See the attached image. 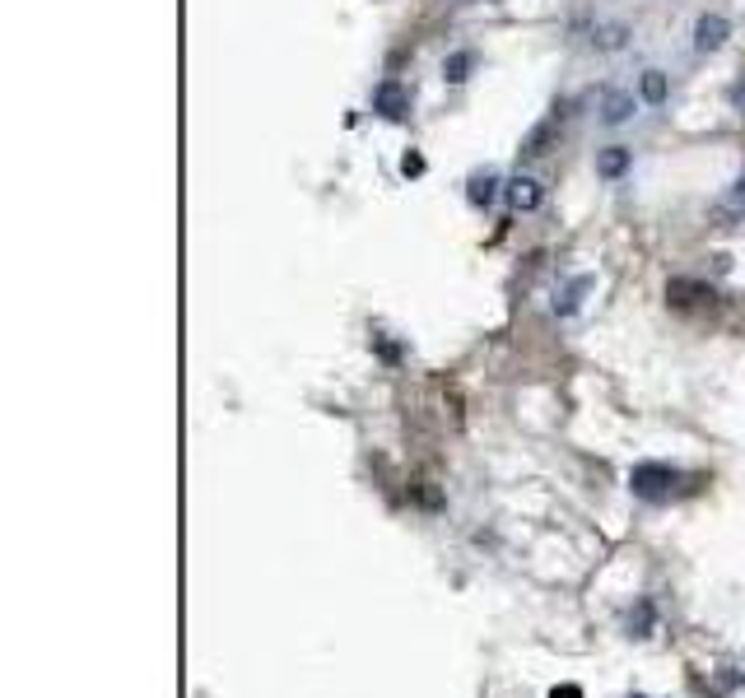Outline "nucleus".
I'll use <instances>...</instances> for the list:
<instances>
[{
	"mask_svg": "<svg viewBox=\"0 0 745 698\" xmlns=\"http://www.w3.org/2000/svg\"><path fill=\"white\" fill-rule=\"evenodd\" d=\"M629 489L648 503H671V498L685 494V470L666 466V461H638L629 470Z\"/></svg>",
	"mask_w": 745,
	"mask_h": 698,
	"instance_id": "1",
	"label": "nucleus"
},
{
	"mask_svg": "<svg viewBox=\"0 0 745 698\" xmlns=\"http://www.w3.org/2000/svg\"><path fill=\"white\" fill-rule=\"evenodd\" d=\"M638 103H643V98H638L634 89L606 84V89H601V98H596V121H601V126H624V121H634Z\"/></svg>",
	"mask_w": 745,
	"mask_h": 698,
	"instance_id": "2",
	"label": "nucleus"
},
{
	"mask_svg": "<svg viewBox=\"0 0 745 698\" xmlns=\"http://www.w3.org/2000/svg\"><path fill=\"white\" fill-rule=\"evenodd\" d=\"M503 201H508L513 215H531V210H541L545 205V187L531 173H513L508 182H503Z\"/></svg>",
	"mask_w": 745,
	"mask_h": 698,
	"instance_id": "3",
	"label": "nucleus"
},
{
	"mask_svg": "<svg viewBox=\"0 0 745 698\" xmlns=\"http://www.w3.org/2000/svg\"><path fill=\"white\" fill-rule=\"evenodd\" d=\"M727 38H732V19L718 10H708L694 19V52L708 56V52H722L727 47Z\"/></svg>",
	"mask_w": 745,
	"mask_h": 698,
	"instance_id": "4",
	"label": "nucleus"
},
{
	"mask_svg": "<svg viewBox=\"0 0 745 698\" xmlns=\"http://www.w3.org/2000/svg\"><path fill=\"white\" fill-rule=\"evenodd\" d=\"M373 112L387 121H406L410 117V89L401 80H382L373 84Z\"/></svg>",
	"mask_w": 745,
	"mask_h": 698,
	"instance_id": "5",
	"label": "nucleus"
},
{
	"mask_svg": "<svg viewBox=\"0 0 745 698\" xmlns=\"http://www.w3.org/2000/svg\"><path fill=\"white\" fill-rule=\"evenodd\" d=\"M629 168H634V149L629 145L596 149V177H601V182H620V177H629Z\"/></svg>",
	"mask_w": 745,
	"mask_h": 698,
	"instance_id": "6",
	"label": "nucleus"
},
{
	"mask_svg": "<svg viewBox=\"0 0 745 698\" xmlns=\"http://www.w3.org/2000/svg\"><path fill=\"white\" fill-rule=\"evenodd\" d=\"M629 38H634V28L624 24V19H601V24L592 28V47H596V52H606V56L624 52Z\"/></svg>",
	"mask_w": 745,
	"mask_h": 698,
	"instance_id": "7",
	"label": "nucleus"
},
{
	"mask_svg": "<svg viewBox=\"0 0 745 698\" xmlns=\"http://www.w3.org/2000/svg\"><path fill=\"white\" fill-rule=\"evenodd\" d=\"M499 196H503V177L499 173H489V168H485V173L466 177V201H471L475 210H489Z\"/></svg>",
	"mask_w": 745,
	"mask_h": 698,
	"instance_id": "8",
	"label": "nucleus"
},
{
	"mask_svg": "<svg viewBox=\"0 0 745 698\" xmlns=\"http://www.w3.org/2000/svg\"><path fill=\"white\" fill-rule=\"evenodd\" d=\"M638 98L648 103V108H662L666 98H671V80H666V70L648 66L643 75H638Z\"/></svg>",
	"mask_w": 745,
	"mask_h": 698,
	"instance_id": "9",
	"label": "nucleus"
},
{
	"mask_svg": "<svg viewBox=\"0 0 745 698\" xmlns=\"http://www.w3.org/2000/svg\"><path fill=\"white\" fill-rule=\"evenodd\" d=\"M713 219H718V224H736V219H745V173L736 177L732 187H727V196L713 205Z\"/></svg>",
	"mask_w": 745,
	"mask_h": 698,
	"instance_id": "10",
	"label": "nucleus"
},
{
	"mask_svg": "<svg viewBox=\"0 0 745 698\" xmlns=\"http://www.w3.org/2000/svg\"><path fill=\"white\" fill-rule=\"evenodd\" d=\"M555 131H559L555 121H541V126H531L517 154H522V159H541V154H550V145H555Z\"/></svg>",
	"mask_w": 745,
	"mask_h": 698,
	"instance_id": "11",
	"label": "nucleus"
},
{
	"mask_svg": "<svg viewBox=\"0 0 745 698\" xmlns=\"http://www.w3.org/2000/svg\"><path fill=\"white\" fill-rule=\"evenodd\" d=\"M587 289H592V280H587V275H578V280H573L569 289L555 298V312H559V317H573V312L583 308V294H587Z\"/></svg>",
	"mask_w": 745,
	"mask_h": 698,
	"instance_id": "12",
	"label": "nucleus"
},
{
	"mask_svg": "<svg viewBox=\"0 0 745 698\" xmlns=\"http://www.w3.org/2000/svg\"><path fill=\"white\" fill-rule=\"evenodd\" d=\"M471 70H475V52H452L443 61V80L447 84H466V80H471Z\"/></svg>",
	"mask_w": 745,
	"mask_h": 698,
	"instance_id": "13",
	"label": "nucleus"
},
{
	"mask_svg": "<svg viewBox=\"0 0 745 698\" xmlns=\"http://www.w3.org/2000/svg\"><path fill=\"white\" fill-rule=\"evenodd\" d=\"M727 103H732V108H736V112H741V117H745V80H741V84H732V89H727Z\"/></svg>",
	"mask_w": 745,
	"mask_h": 698,
	"instance_id": "14",
	"label": "nucleus"
},
{
	"mask_svg": "<svg viewBox=\"0 0 745 698\" xmlns=\"http://www.w3.org/2000/svg\"><path fill=\"white\" fill-rule=\"evenodd\" d=\"M401 173H406V177H420V173H424V159H420V154H406V159H401Z\"/></svg>",
	"mask_w": 745,
	"mask_h": 698,
	"instance_id": "15",
	"label": "nucleus"
},
{
	"mask_svg": "<svg viewBox=\"0 0 745 698\" xmlns=\"http://www.w3.org/2000/svg\"><path fill=\"white\" fill-rule=\"evenodd\" d=\"M550 698H583V689H578V685H564V689H550Z\"/></svg>",
	"mask_w": 745,
	"mask_h": 698,
	"instance_id": "16",
	"label": "nucleus"
}]
</instances>
